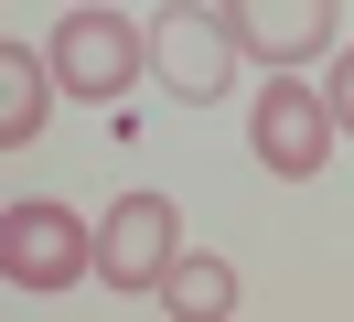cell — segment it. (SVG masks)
Here are the masks:
<instances>
[{"label": "cell", "mask_w": 354, "mask_h": 322, "mask_svg": "<svg viewBox=\"0 0 354 322\" xmlns=\"http://www.w3.org/2000/svg\"><path fill=\"white\" fill-rule=\"evenodd\" d=\"M236 21L225 11H194V0H172V11L151 21V75L172 86L183 107H204V97H225V86H236Z\"/></svg>", "instance_id": "obj_1"}, {"label": "cell", "mask_w": 354, "mask_h": 322, "mask_svg": "<svg viewBox=\"0 0 354 322\" xmlns=\"http://www.w3.org/2000/svg\"><path fill=\"white\" fill-rule=\"evenodd\" d=\"M140 64H151V33H129L118 11H65V33H54V75H65V97H129Z\"/></svg>", "instance_id": "obj_2"}, {"label": "cell", "mask_w": 354, "mask_h": 322, "mask_svg": "<svg viewBox=\"0 0 354 322\" xmlns=\"http://www.w3.org/2000/svg\"><path fill=\"white\" fill-rule=\"evenodd\" d=\"M183 258V215L172 193H118L108 226H97V269H108V290H161V269Z\"/></svg>", "instance_id": "obj_3"}, {"label": "cell", "mask_w": 354, "mask_h": 322, "mask_svg": "<svg viewBox=\"0 0 354 322\" xmlns=\"http://www.w3.org/2000/svg\"><path fill=\"white\" fill-rule=\"evenodd\" d=\"M247 140H258V161L279 172V183H311L322 172V150H333V97L322 86H258V107H247Z\"/></svg>", "instance_id": "obj_4"}, {"label": "cell", "mask_w": 354, "mask_h": 322, "mask_svg": "<svg viewBox=\"0 0 354 322\" xmlns=\"http://www.w3.org/2000/svg\"><path fill=\"white\" fill-rule=\"evenodd\" d=\"M0 269H11V290H65L75 269H97V236L65 204H11L0 215Z\"/></svg>", "instance_id": "obj_5"}, {"label": "cell", "mask_w": 354, "mask_h": 322, "mask_svg": "<svg viewBox=\"0 0 354 322\" xmlns=\"http://www.w3.org/2000/svg\"><path fill=\"white\" fill-rule=\"evenodd\" d=\"M225 21L268 75H290V64H311L333 43V0H225Z\"/></svg>", "instance_id": "obj_6"}, {"label": "cell", "mask_w": 354, "mask_h": 322, "mask_svg": "<svg viewBox=\"0 0 354 322\" xmlns=\"http://www.w3.org/2000/svg\"><path fill=\"white\" fill-rule=\"evenodd\" d=\"M54 54H22V43H0V150H22L32 129H44V107H54Z\"/></svg>", "instance_id": "obj_7"}, {"label": "cell", "mask_w": 354, "mask_h": 322, "mask_svg": "<svg viewBox=\"0 0 354 322\" xmlns=\"http://www.w3.org/2000/svg\"><path fill=\"white\" fill-rule=\"evenodd\" d=\"M161 312H172V322H225V312H236V269L204 258V247H183L172 269H161Z\"/></svg>", "instance_id": "obj_8"}, {"label": "cell", "mask_w": 354, "mask_h": 322, "mask_svg": "<svg viewBox=\"0 0 354 322\" xmlns=\"http://www.w3.org/2000/svg\"><path fill=\"white\" fill-rule=\"evenodd\" d=\"M322 97H333V129H354V54H333V86H322Z\"/></svg>", "instance_id": "obj_9"}, {"label": "cell", "mask_w": 354, "mask_h": 322, "mask_svg": "<svg viewBox=\"0 0 354 322\" xmlns=\"http://www.w3.org/2000/svg\"><path fill=\"white\" fill-rule=\"evenodd\" d=\"M75 11H97V0H75Z\"/></svg>", "instance_id": "obj_10"}]
</instances>
